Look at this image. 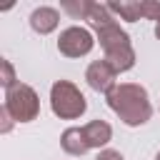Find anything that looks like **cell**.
I'll return each instance as SVG.
<instances>
[{
	"label": "cell",
	"mask_w": 160,
	"mask_h": 160,
	"mask_svg": "<svg viewBox=\"0 0 160 160\" xmlns=\"http://www.w3.org/2000/svg\"><path fill=\"white\" fill-rule=\"evenodd\" d=\"M88 22L98 35V42L105 52V60L118 70L125 72L135 65V50L130 42V35L118 25V20L112 18V12L108 10V5L102 2H92L90 12H88Z\"/></svg>",
	"instance_id": "cell-1"
},
{
	"label": "cell",
	"mask_w": 160,
	"mask_h": 160,
	"mask_svg": "<svg viewBox=\"0 0 160 160\" xmlns=\"http://www.w3.org/2000/svg\"><path fill=\"white\" fill-rule=\"evenodd\" d=\"M110 110L130 128L145 125L152 115V105L148 98V90L138 82H118L108 95H105Z\"/></svg>",
	"instance_id": "cell-2"
},
{
	"label": "cell",
	"mask_w": 160,
	"mask_h": 160,
	"mask_svg": "<svg viewBox=\"0 0 160 160\" xmlns=\"http://www.w3.org/2000/svg\"><path fill=\"white\" fill-rule=\"evenodd\" d=\"M50 110L60 120H75L88 110V100L70 80H55L50 88Z\"/></svg>",
	"instance_id": "cell-3"
},
{
	"label": "cell",
	"mask_w": 160,
	"mask_h": 160,
	"mask_svg": "<svg viewBox=\"0 0 160 160\" xmlns=\"http://www.w3.org/2000/svg\"><path fill=\"white\" fill-rule=\"evenodd\" d=\"M2 108L10 112V118L15 122H30L40 112V98L30 85L18 80L12 88L5 90V105Z\"/></svg>",
	"instance_id": "cell-4"
},
{
	"label": "cell",
	"mask_w": 160,
	"mask_h": 160,
	"mask_svg": "<svg viewBox=\"0 0 160 160\" xmlns=\"http://www.w3.org/2000/svg\"><path fill=\"white\" fill-rule=\"evenodd\" d=\"M92 45H95L92 32L88 28H80V25L65 28L60 32V38H58V50L65 58H82V55H88L92 50Z\"/></svg>",
	"instance_id": "cell-5"
},
{
	"label": "cell",
	"mask_w": 160,
	"mask_h": 160,
	"mask_svg": "<svg viewBox=\"0 0 160 160\" xmlns=\"http://www.w3.org/2000/svg\"><path fill=\"white\" fill-rule=\"evenodd\" d=\"M115 78H118V70L102 58V60H92L90 65H88V70H85V80H88V85L95 90V92H110L118 82H115Z\"/></svg>",
	"instance_id": "cell-6"
},
{
	"label": "cell",
	"mask_w": 160,
	"mask_h": 160,
	"mask_svg": "<svg viewBox=\"0 0 160 160\" xmlns=\"http://www.w3.org/2000/svg\"><path fill=\"white\" fill-rule=\"evenodd\" d=\"M58 22H60V12H58L55 8H48V5L35 8L32 15H30V28H32L38 35L52 32V30L58 28Z\"/></svg>",
	"instance_id": "cell-7"
},
{
	"label": "cell",
	"mask_w": 160,
	"mask_h": 160,
	"mask_svg": "<svg viewBox=\"0 0 160 160\" xmlns=\"http://www.w3.org/2000/svg\"><path fill=\"white\" fill-rule=\"evenodd\" d=\"M82 135L90 148H105L112 140V128L105 120H90L88 125H82Z\"/></svg>",
	"instance_id": "cell-8"
},
{
	"label": "cell",
	"mask_w": 160,
	"mask_h": 160,
	"mask_svg": "<svg viewBox=\"0 0 160 160\" xmlns=\"http://www.w3.org/2000/svg\"><path fill=\"white\" fill-rule=\"evenodd\" d=\"M60 145H62V150L68 155H85L90 150V145H88V140L82 135V128H68V130H62Z\"/></svg>",
	"instance_id": "cell-9"
},
{
	"label": "cell",
	"mask_w": 160,
	"mask_h": 160,
	"mask_svg": "<svg viewBox=\"0 0 160 160\" xmlns=\"http://www.w3.org/2000/svg\"><path fill=\"white\" fill-rule=\"evenodd\" d=\"M108 10L112 15H120L128 22H138L140 18H145V8L142 2H108Z\"/></svg>",
	"instance_id": "cell-10"
},
{
	"label": "cell",
	"mask_w": 160,
	"mask_h": 160,
	"mask_svg": "<svg viewBox=\"0 0 160 160\" xmlns=\"http://www.w3.org/2000/svg\"><path fill=\"white\" fill-rule=\"evenodd\" d=\"M90 5H92V0H78V2L65 0V2H62V10H65V12H70L75 20H88Z\"/></svg>",
	"instance_id": "cell-11"
},
{
	"label": "cell",
	"mask_w": 160,
	"mask_h": 160,
	"mask_svg": "<svg viewBox=\"0 0 160 160\" xmlns=\"http://www.w3.org/2000/svg\"><path fill=\"white\" fill-rule=\"evenodd\" d=\"M0 82H2V88L8 90V88H12L18 80H15V70H12V62L10 60H0Z\"/></svg>",
	"instance_id": "cell-12"
},
{
	"label": "cell",
	"mask_w": 160,
	"mask_h": 160,
	"mask_svg": "<svg viewBox=\"0 0 160 160\" xmlns=\"http://www.w3.org/2000/svg\"><path fill=\"white\" fill-rule=\"evenodd\" d=\"M95 160H125L118 150H110V148H105V150H100V155L95 158Z\"/></svg>",
	"instance_id": "cell-13"
},
{
	"label": "cell",
	"mask_w": 160,
	"mask_h": 160,
	"mask_svg": "<svg viewBox=\"0 0 160 160\" xmlns=\"http://www.w3.org/2000/svg\"><path fill=\"white\" fill-rule=\"evenodd\" d=\"M0 120H2V125H0V130H2V132H10V128H12V118H10V112H8L5 108L0 110Z\"/></svg>",
	"instance_id": "cell-14"
},
{
	"label": "cell",
	"mask_w": 160,
	"mask_h": 160,
	"mask_svg": "<svg viewBox=\"0 0 160 160\" xmlns=\"http://www.w3.org/2000/svg\"><path fill=\"white\" fill-rule=\"evenodd\" d=\"M155 38H158V40H160V20H158V22H155Z\"/></svg>",
	"instance_id": "cell-15"
},
{
	"label": "cell",
	"mask_w": 160,
	"mask_h": 160,
	"mask_svg": "<svg viewBox=\"0 0 160 160\" xmlns=\"http://www.w3.org/2000/svg\"><path fill=\"white\" fill-rule=\"evenodd\" d=\"M155 160H160V152H158V155H155Z\"/></svg>",
	"instance_id": "cell-16"
}]
</instances>
